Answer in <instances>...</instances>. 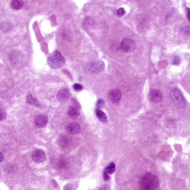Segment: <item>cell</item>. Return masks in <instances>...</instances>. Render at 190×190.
<instances>
[{"instance_id":"11","label":"cell","mask_w":190,"mask_h":190,"mask_svg":"<svg viewBox=\"0 0 190 190\" xmlns=\"http://www.w3.org/2000/svg\"><path fill=\"white\" fill-rule=\"evenodd\" d=\"M66 130L70 134H75L79 133L80 130V126L77 123L72 122L66 125Z\"/></svg>"},{"instance_id":"12","label":"cell","mask_w":190,"mask_h":190,"mask_svg":"<svg viewBox=\"0 0 190 190\" xmlns=\"http://www.w3.org/2000/svg\"><path fill=\"white\" fill-rule=\"evenodd\" d=\"M58 143L59 146L63 148H66L69 147L71 144V141L70 138L66 136H61L58 140Z\"/></svg>"},{"instance_id":"10","label":"cell","mask_w":190,"mask_h":190,"mask_svg":"<svg viewBox=\"0 0 190 190\" xmlns=\"http://www.w3.org/2000/svg\"><path fill=\"white\" fill-rule=\"evenodd\" d=\"M71 96V93L68 89H63L60 90L57 95V98L60 102L66 101Z\"/></svg>"},{"instance_id":"1","label":"cell","mask_w":190,"mask_h":190,"mask_svg":"<svg viewBox=\"0 0 190 190\" xmlns=\"http://www.w3.org/2000/svg\"><path fill=\"white\" fill-rule=\"evenodd\" d=\"M158 177L151 173H146L141 177L140 181V190H158L159 187Z\"/></svg>"},{"instance_id":"22","label":"cell","mask_w":190,"mask_h":190,"mask_svg":"<svg viewBox=\"0 0 190 190\" xmlns=\"http://www.w3.org/2000/svg\"><path fill=\"white\" fill-rule=\"evenodd\" d=\"M117 15L119 17H121L124 15L125 13V10L124 8H119L117 11Z\"/></svg>"},{"instance_id":"20","label":"cell","mask_w":190,"mask_h":190,"mask_svg":"<svg viewBox=\"0 0 190 190\" xmlns=\"http://www.w3.org/2000/svg\"><path fill=\"white\" fill-rule=\"evenodd\" d=\"M181 59L180 57L178 56H175L172 60V65H178L180 63Z\"/></svg>"},{"instance_id":"7","label":"cell","mask_w":190,"mask_h":190,"mask_svg":"<svg viewBox=\"0 0 190 190\" xmlns=\"http://www.w3.org/2000/svg\"><path fill=\"white\" fill-rule=\"evenodd\" d=\"M31 158L33 161L37 163H41L46 160L45 153L41 150H36L32 152Z\"/></svg>"},{"instance_id":"5","label":"cell","mask_w":190,"mask_h":190,"mask_svg":"<svg viewBox=\"0 0 190 190\" xmlns=\"http://www.w3.org/2000/svg\"><path fill=\"white\" fill-rule=\"evenodd\" d=\"M122 49L126 53H131L135 49V43L132 39H123L121 43Z\"/></svg>"},{"instance_id":"8","label":"cell","mask_w":190,"mask_h":190,"mask_svg":"<svg viewBox=\"0 0 190 190\" xmlns=\"http://www.w3.org/2000/svg\"><path fill=\"white\" fill-rule=\"evenodd\" d=\"M109 98L113 103H118L122 98V93L119 90L114 89L109 92Z\"/></svg>"},{"instance_id":"27","label":"cell","mask_w":190,"mask_h":190,"mask_svg":"<svg viewBox=\"0 0 190 190\" xmlns=\"http://www.w3.org/2000/svg\"><path fill=\"white\" fill-rule=\"evenodd\" d=\"M100 190H107V188L106 187V186H103V187H102L100 189Z\"/></svg>"},{"instance_id":"4","label":"cell","mask_w":190,"mask_h":190,"mask_svg":"<svg viewBox=\"0 0 190 190\" xmlns=\"http://www.w3.org/2000/svg\"><path fill=\"white\" fill-rule=\"evenodd\" d=\"M105 68V64L101 61L90 63L86 66V71L89 73H97L101 72Z\"/></svg>"},{"instance_id":"15","label":"cell","mask_w":190,"mask_h":190,"mask_svg":"<svg viewBox=\"0 0 190 190\" xmlns=\"http://www.w3.org/2000/svg\"><path fill=\"white\" fill-rule=\"evenodd\" d=\"M96 114L99 120H100L103 123H106L107 121V118L106 115L101 110H96Z\"/></svg>"},{"instance_id":"9","label":"cell","mask_w":190,"mask_h":190,"mask_svg":"<svg viewBox=\"0 0 190 190\" xmlns=\"http://www.w3.org/2000/svg\"><path fill=\"white\" fill-rule=\"evenodd\" d=\"M48 122V118L46 115H39L36 117L34 123L36 127L39 128L44 127Z\"/></svg>"},{"instance_id":"17","label":"cell","mask_w":190,"mask_h":190,"mask_svg":"<svg viewBox=\"0 0 190 190\" xmlns=\"http://www.w3.org/2000/svg\"><path fill=\"white\" fill-rule=\"evenodd\" d=\"M106 170L108 172L109 175H112L115 171V165L114 163L112 162L108 165L107 167L106 168Z\"/></svg>"},{"instance_id":"18","label":"cell","mask_w":190,"mask_h":190,"mask_svg":"<svg viewBox=\"0 0 190 190\" xmlns=\"http://www.w3.org/2000/svg\"><path fill=\"white\" fill-rule=\"evenodd\" d=\"M16 168L13 166H10L8 165L7 167L5 168V171L7 173L9 174H12L16 172Z\"/></svg>"},{"instance_id":"14","label":"cell","mask_w":190,"mask_h":190,"mask_svg":"<svg viewBox=\"0 0 190 190\" xmlns=\"http://www.w3.org/2000/svg\"><path fill=\"white\" fill-rule=\"evenodd\" d=\"M23 2L21 0H13L11 2L10 6L14 10H19L23 6Z\"/></svg>"},{"instance_id":"25","label":"cell","mask_w":190,"mask_h":190,"mask_svg":"<svg viewBox=\"0 0 190 190\" xmlns=\"http://www.w3.org/2000/svg\"><path fill=\"white\" fill-rule=\"evenodd\" d=\"M187 16L190 21V9L189 8H187Z\"/></svg>"},{"instance_id":"2","label":"cell","mask_w":190,"mask_h":190,"mask_svg":"<svg viewBox=\"0 0 190 190\" xmlns=\"http://www.w3.org/2000/svg\"><path fill=\"white\" fill-rule=\"evenodd\" d=\"M170 98L174 105L178 109H183L186 107V102L180 90L174 88L170 92Z\"/></svg>"},{"instance_id":"24","label":"cell","mask_w":190,"mask_h":190,"mask_svg":"<svg viewBox=\"0 0 190 190\" xmlns=\"http://www.w3.org/2000/svg\"><path fill=\"white\" fill-rule=\"evenodd\" d=\"M103 178L105 181H108L110 179V176H109V174L108 173V172L106 170V169L105 168V170L103 171Z\"/></svg>"},{"instance_id":"6","label":"cell","mask_w":190,"mask_h":190,"mask_svg":"<svg viewBox=\"0 0 190 190\" xmlns=\"http://www.w3.org/2000/svg\"><path fill=\"white\" fill-rule=\"evenodd\" d=\"M162 93L160 90H152L148 94V99L153 103H158L162 99Z\"/></svg>"},{"instance_id":"16","label":"cell","mask_w":190,"mask_h":190,"mask_svg":"<svg viewBox=\"0 0 190 190\" xmlns=\"http://www.w3.org/2000/svg\"><path fill=\"white\" fill-rule=\"evenodd\" d=\"M27 102L28 103H29L36 105V106H39V102H38V101L36 99L33 98L32 96L31 95H28L27 98Z\"/></svg>"},{"instance_id":"19","label":"cell","mask_w":190,"mask_h":190,"mask_svg":"<svg viewBox=\"0 0 190 190\" xmlns=\"http://www.w3.org/2000/svg\"><path fill=\"white\" fill-rule=\"evenodd\" d=\"M6 117V112L2 109L0 108V121H3Z\"/></svg>"},{"instance_id":"3","label":"cell","mask_w":190,"mask_h":190,"mask_svg":"<svg viewBox=\"0 0 190 190\" xmlns=\"http://www.w3.org/2000/svg\"><path fill=\"white\" fill-rule=\"evenodd\" d=\"M48 64L53 69H59L65 64L66 60L61 53L56 51L52 53L48 58Z\"/></svg>"},{"instance_id":"13","label":"cell","mask_w":190,"mask_h":190,"mask_svg":"<svg viewBox=\"0 0 190 190\" xmlns=\"http://www.w3.org/2000/svg\"><path fill=\"white\" fill-rule=\"evenodd\" d=\"M67 114L69 117L72 119L77 118L80 115V112L78 109L74 106H71L68 110Z\"/></svg>"},{"instance_id":"26","label":"cell","mask_w":190,"mask_h":190,"mask_svg":"<svg viewBox=\"0 0 190 190\" xmlns=\"http://www.w3.org/2000/svg\"><path fill=\"white\" fill-rule=\"evenodd\" d=\"M4 160V156L2 152H0V163L2 162Z\"/></svg>"},{"instance_id":"21","label":"cell","mask_w":190,"mask_h":190,"mask_svg":"<svg viewBox=\"0 0 190 190\" xmlns=\"http://www.w3.org/2000/svg\"><path fill=\"white\" fill-rule=\"evenodd\" d=\"M104 103H105L104 101L102 100H99L96 105L97 108V110H100V108H102L103 106Z\"/></svg>"},{"instance_id":"23","label":"cell","mask_w":190,"mask_h":190,"mask_svg":"<svg viewBox=\"0 0 190 190\" xmlns=\"http://www.w3.org/2000/svg\"><path fill=\"white\" fill-rule=\"evenodd\" d=\"M73 88L76 91H79L82 90V89H83V86L79 84V83H76L73 85Z\"/></svg>"}]
</instances>
